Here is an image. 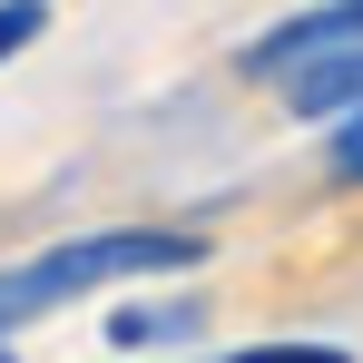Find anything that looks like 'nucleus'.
Masks as SVG:
<instances>
[{
	"label": "nucleus",
	"mask_w": 363,
	"mask_h": 363,
	"mask_svg": "<svg viewBox=\"0 0 363 363\" xmlns=\"http://www.w3.org/2000/svg\"><path fill=\"white\" fill-rule=\"evenodd\" d=\"M196 334H206V304L196 295H157V304H118V314H108V344H118V354H177Z\"/></svg>",
	"instance_id": "3"
},
{
	"label": "nucleus",
	"mask_w": 363,
	"mask_h": 363,
	"mask_svg": "<svg viewBox=\"0 0 363 363\" xmlns=\"http://www.w3.org/2000/svg\"><path fill=\"white\" fill-rule=\"evenodd\" d=\"M0 363H20V354H10V344H0Z\"/></svg>",
	"instance_id": "7"
},
{
	"label": "nucleus",
	"mask_w": 363,
	"mask_h": 363,
	"mask_svg": "<svg viewBox=\"0 0 363 363\" xmlns=\"http://www.w3.org/2000/svg\"><path fill=\"white\" fill-rule=\"evenodd\" d=\"M40 30H50V0H0V69L20 60V50H30Z\"/></svg>",
	"instance_id": "6"
},
{
	"label": "nucleus",
	"mask_w": 363,
	"mask_h": 363,
	"mask_svg": "<svg viewBox=\"0 0 363 363\" xmlns=\"http://www.w3.org/2000/svg\"><path fill=\"white\" fill-rule=\"evenodd\" d=\"M324 177H334V186H363V108L324 128Z\"/></svg>",
	"instance_id": "4"
},
{
	"label": "nucleus",
	"mask_w": 363,
	"mask_h": 363,
	"mask_svg": "<svg viewBox=\"0 0 363 363\" xmlns=\"http://www.w3.org/2000/svg\"><path fill=\"white\" fill-rule=\"evenodd\" d=\"M206 265V236L186 226H89V236H60L20 265H0V344L69 314L79 295H108V285H147V275H196Z\"/></svg>",
	"instance_id": "1"
},
{
	"label": "nucleus",
	"mask_w": 363,
	"mask_h": 363,
	"mask_svg": "<svg viewBox=\"0 0 363 363\" xmlns=\"http://www.w3.org/2000/svg\"><path fill=\"white\" fill-rule=\"evenodd\" d=\"M226 363H354L344 344H314V334H285V344H236Z\"/></svg>",
	"instance_id": "5"
},
{
	"label": "nucleus",
	"mask_w": 363,
	"mask_h": 363,
	"mask_svg": "<svg viewBox=\"0 0 363 363\" xmlns=\"http://www.w3.org/2000/svg\"><path fill=\"white\" fill-rule=\"evenodd\" d=\"M324 50H363V0H304L285 10L275 30H255L236 50V79H265V89H285L304 60H324Z\"/></svg>",
	"instance_id": "2"
}]
</instances>
